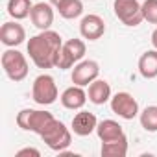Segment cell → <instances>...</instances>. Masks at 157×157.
<instances>
[{
	"instance_id": "16",
	"label": "cell",
	"mask_w": 157,
	"mask_h": 157,
	"mask_svg": "<svg viewBox=\"0 0 157 157\" xmlns=\"http://www.w3.org/2000/svg\"><path fill=\"white\" fill-rule=\"evenodd\" d=\"M96 135H98V139H100L102 142H107V140H115V139L122 137V135H124V129H122V126H120L118 122L107 118V120L98 122V126H96Z\"/></svg>"
},
{
	"instance_id": "25",
	"label": "cell",
	"mask_w": 157,
	"mask_h": 157,
	"mask_svg": "<svg viewBox=\"0 0 157 157\" xmlns=\"http://www.w3.org/2000/svg\"><path fill=\"white\" fill-rule=\"evenodd\" d=\"M48 2H50L52 6H56V8H57V6H59L61 2H65V0H48Z\"/></svg>"
},
{
	"instance_id": "9",
	"label": "cell",
	"mask_w": 157,
	"mask_h": 157,
	"mask_svg": "<svg viewBox=\"0 0 157 157\" xmlns=\"http://www.w3.org/2000/svg\"><path fill=\"white\" fill-rule=\"evenodd\" d=\"M111 111L124 120H133L139 115V102L129 93H117L111 96Z\"/></svg>"
},
{
	"instance_id": "8",
	"label": "cell",
	"mask_w": 157,
	"mask_h": 157,
	"mask_svg": "<svg viewBox=\"0 0 157 157\" xmlns=\"http://www.w3.org/2000/svg\"><path fill=\"white\" fill-rule=\"evenodd\" d=\"M98 74H100V65L96 61H93V59H83L78 65H74L70 78H72V83L74 85L87 87L94 80H98Z\"/></svg>"
},
{
	"instance_id": "15",
	"label": "cell",
	"mask_w": 157,
	"mask_h": 157,
	"mask_svg": "<svg viewBox=\"0 0 157 157\" xmlns=\"http://www.w3.org/2000/svg\"><path fill=\"white\" fill-rule=\"evenodd\" d=\"M89 102H93L94 105H104L105 102L111 100V85L105 80H94L89 85Z\"/></svg>"
},
{
	"instance_id": "21",
	"label": "cell",
	"mask_w": 157,
	"mask_h": 157,
	"mask_svg": "<svg viewBox=\"0 0 157 157\" xmlns=\"http://www.w3.org/2000/svg\"><path fill=\"white\" fill-rule=\"evenodd\" d=\"M139 120H140V126L150 131V133H155L157 131V105H148L142 109V113H139Z\"/></svg>"
},
{
	"instance_id": "12",
	"label": "cell",
	"mask_w": 157,
	"mask_h": 157,
	"mask_svg": "<svg viewBox=\"0 0 157 157\" xmlns=\"http://www.w3.org/2000/svg\"><path fill=\"white\" fill-rule=\"evenodd\" d=\"M30 19H32V22H33V26L37 30H41V32L50 30V26L54 22L52 4L50 2H37V4H33L32 13H30Z\"/></svg>"
},
{
	"instance_id": "22",
	"label": "cell",
	"mask_w": 157,
	"mask_h": 157,
	"mask_svg": "<svg viewBox=\"0 0 157 157\" xmlns=\"http://www.w3.org/2000/svg\"><path fill=\"white\" fill-rule=\"evenodd\" d=\"M142 17L150 24H157V0H144L142 2Z\"/></svg>"
},
{
	"instance_id": "7",
	"label": "cell",
	"mask_w": 157,
	"mask_h": 157,
	"mask_svg": "<svg viewBox=\"0 0 157 157\" xmlns=\"http://www.w3.org/2000/svg\"><path fill=\"white\" fill-rule=\"evenodd\" d=\"M85 50H87V46H85V43L82 39H68L61 46L59 59H57V68H61V70L72 68L74 65H78L83 59Z\"/></svg>"
},
{
	"instance_id": "5",
	"label": "cell",
	"mask_w": 157,
	"mask_h": 157,
	"mask_svg": "<svg viewBox=\"0 0 157 157\" xmlns=\"http://www.w3.org/2000/svg\"><path fill=\"white\" fill-rule=\"evenodd\" d=\"M59 93H57V85L56 80L50 74H41L33 80V87H32V98L35 104L39 105H52L57 100Z\"/></svg>"
},
{
	"instance_id": "18",
	"label": "cell",
	"mask_w": 157,
	"mask_h": 157,
	"mask_svg": "<svg viewBox=\"0 0 157 157\" xmlns=\"http://www.w3.org/2000/svg\"><path fill=\"white\" fill-rule=\"evenodd\" d=\"M128 153V137L122 135L115 140L102 142V155L104 157H126Z\"/></svg>"
},
{
	"instance_id": "14",
	"label": "cell",
	"mask_w": 157,
	"mask_h": 157,
	"mask_svg": "<svg viewBox=\"0 0 157 157\" xmlns=\"http://www.w3.org/2000/svg\"><path fill=\"white\" fill-rule=\"evenodd\" d=\"M87 93L83 91V87H80V85H72V87H68V89H65L63 91V94H61V104H63V107H67V109H82L83 105H85V102H87Z\"/></svg>"
},
{
	"instance_id": "3",
	"label": "cell",
	"mask_w": 157,
	"mask_h": 157,
	"mask_svg": "<svg viewBox=\"0 0 157 157\" xmlns=\"http://www.w3.org/2000/svg\"><path fill=\"white\" fill-rule=\"evenodd\" d=\"M52 120H54V115L41 109H22L17 115V126L24 131H33L37 135H41Z\"/></svg>"
},
{
	"instance_id": "4",
	"label": "cell",
	"mask_w": 157,
	"mask_h": 157,
	"mask_svg": "<svg viewBox=\"0 0 157 157\" xmlns=\"http://www.w3.org/2000/svg\"><path fill=\"white\" fill-rule=\"evenodd\" d=\"M0 63H2V68L11 82H22L28 76V61H26L24 54H21L15 48L6 50L2 54Z\"/></svg>"
},
{
	"instance_id": "24",
	"label": "cell",
	"mask_w": 157,
	"mask_h": 157,
	"mask_svg": "<svg viewBox=\"0 0 157 157\" xmlns=\"http://www.w3.org/2000/svg\"><path fill=\"white\" fill-rule=\"evenodd\" d=\"M151 44H153V48L157 50V28L151 32Z\"/></svg>"
},
{
	"instance_id": "13",
	"label": "cell",
	"mask_w": 157,
	"mask_h": 157,
	"mask_svg": "<svg viewBox=\"0 0 157 157\" xmlns=\"http://www.w3.org/2000/svg\"><path fill=\"white\" fill-rule=\"evenodd\" d=\"M96 126H98V120L94 113H89V111H80L72 118V131L80 137L91 135L93 131H96Z\"/></svg>"
},
{
	"instance_id": "17",
	"label": "cell",
	"mask_w": 157,
	"mask_h": 157,
	"mask_svg": "<svg viewBox=\"0 0 157 157\" xmlns=\"http://www.w3.org/2000/svg\"><path fill=\"white\" fill-rule=\"evenodd\" d=\"M139 72L146 80H153L157 78V50H148L140 56L139 59Z\"/></svg>"
},
{
	"instance_id": "2",
	"label": "cell",
	"mask_w": 157,
	"mask_h": 157,
	"mask_svg": "<svg viewBox=\"0 0 157 157\" xmlns=\"http://www.w3.org/2000/svg\"><path fill=\"white\" fill-rule=\"evenodd\" d=\"M43 140H44V144L50 148V150H54V151H63V150H67L68 146H70V142H72V133H70V129L63 124V122H59L57 118H54L46 128H44V131L39 135Z\"/></svg>"
},
{
	"instance_id": "23",
	"label": "cell",
	"mask_w": 157,
	"mask_h": 157,
	"mask_svg": "<svg viewBox=\"0 0 157 157\" xmlns=\"http://www.w3.org/2000/svg\"><path fill=\"white\" fill-rule=\"evenodd\" d=\"M24 155L39 157V155H41V151H39L37 148H22V150H19V151H17V157H24Z\"/></svg>"
},
{
	"instance_id": "20",
	"label": "cell",
	"mask_w": 157,
	"mask_h": 157,
	"mask_svg": "<svg viewBox=\"0 0 157 157\" xmlns=\"http://www.w3.org/2000/svg\"><path fill=\"white\" fill-rule=\"evenodd\" d=\"M57 11L63 19H68V21L78 19L83 13V2L82 0H65L57 6Z\"/></svg>"
},
{
	"instance_id": "10",
	"label": "cell",
	"mask_w": 157,
	"mask_h": 157,
	"mask_svg": "<svg viewBox=\"0 0 157 157\" xmlns=\"http://www.w3.org/2000/svg\"><path fill=\"white\" fill-rule=\"evenodd\" d=\"M24 39H26V30L19 22L10 21V22H4L2 28H0V41L8 48H15V46L22 44Z\"/></svg>"
},
{
	"instance_id": "11",
	"label": "cell",
	"mask_w": 157,
	"mask_h": 157,
	"mask_svg": "<svg viewBox=\"0 0 157 157\" xmlns=\"http://www.w3.org/2000/svg\"><path fill=\"white\" fill-rule=\"evenodd\" d=\"M80 33L83 39L89 41H98L104 33H105V22L102 17L98 15H85L80 22Z\"/></svg>"
},
{
	"instance_id": "1",
	"label": "cell",
	"mask_w": 157,
	"mask_h": 157,
	"mask_svg": "<svg viewBox=\"0 0 157 157\" xmlns=\"http://www.w3.org/2000/svg\"><path fill=\"white\" fill-rule=\"evenodd\" d=\"M61 46H63L61 35L54 30H44V32L30 37V41L26 44L30 59L35 63L37 68H54V67H57Z\"/></svg>"
},
{
	"instance_id": "6",
	"label": "cell",
	"mask_w": 157,
	"mask_h": 157,
	"mask_svg": "<svg viewBox=\"0 0 157 157\" xmlns=\"http://www.w3.org/2000/svg\"><path fill=\"white\" fill-rule=\"evenodd\" d=\"M113 10L117 19L126 24V26H139L144 17H142V4H139V0H115Z\"/></svg>"
},
{
	"instance_id": "19",
	"label": "cell",
	"mask_w": 157,
	"mask_h": 157,
	"mask_svg": "<svg viewBox=\"0 0 157 157\" xmlns=\"http://www.w3.org/2000/svg\"><path fill=\"white\" fill-rule=\"evenodd\" d=\"M32 8H33L32 0H10L8 2V13L15 21H22V19L30 17Z\"/></svg>"
}]
</instances>
